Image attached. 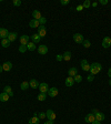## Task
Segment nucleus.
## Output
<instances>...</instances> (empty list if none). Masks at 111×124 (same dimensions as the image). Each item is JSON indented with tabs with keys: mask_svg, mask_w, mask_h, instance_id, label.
I'll return each mask as SVG.
<instances>
[{
	"mask_svg": "<svg viewBox=\"0 0 111 124\" xmlns=\"http://www.w3.org/2000/svg\"><path fill=\"white\" fill-rule=\"evenodd\" d=\"M101 70H102V66H101L99 62H93V63L90 64V72H91L92 75L98 74Z\"/></svg>",
	"mask_w": 111,
	"mask_h": 124,
	"instance_id": "f257e3e1",
	"label": "nucleus"
},
{
	"mask_svg": "<svg viewBox=\"0 0 111 124\" xmlns=\"http://www.w3.org/2000/svg\"><path fill=\"white\" fill-rule=\"evenodd\" d=\"M73 41L76 43H82L85 40H83V36H82L81 33H74L73 34Z\"/></svg>",
	"mask_w": 111,
	"mask_h": 124,
	"instance_id": "f03ea898",
	"label": "nucleus"
},
{
	"mask_svg": "<svg viewBox=\"0 0 111 124\" xmlns=\"http://www.w3.org/2000/svg\"><path fill=\"white\" fill-rule=\"evenodd\" d=\"M58 94H59V90L56 87L55 88H50V89H49V91H48V95H49V96H51V98H56Z\"/></svg>",
	"mask_w": 111,
	"mask_h": 124,
	"instance_id": "7ed1b4c3",
	"label": "nucleus"
},
{
	"mask_svg": "<svg viewBox=\"0 0 111 124\" xmlns=\"http://www.w3.org/2000/svg\"><path fill=\"white\" fill-rule=\"evenodd\" d=\"M39 90H40V93H48L49 87H48V84L46 82H42V83L39 84Z\"/></svg>",
	"mask_w": 111,
	"mask_h": 124,
	"instance_id": "20e7f679",
	"label": "nucleus"
},
{
	"mask_svg": "<svg viewBox=\"0 0 111 124\" xmlns=\"http://www.w3.org/2000/svg\"><path fill=\"white\" fill-rule=\"evenodd\" d=\"M110 45H111V38L104 37L103 38V41H102V47L104 48V49H108V48H110Z\"/></svg>",
	"mask_w": 111,
	"mask_h": 124,
	"instance_id": "39448f33",
	"label": "nucleus"
},
{
	"mask_svg": "<svg viewBox=\"0 0 111 124\" xmlns=\"http://www.w3.org/2000/svg\"><path fill=\"white\" fill-rule=\"evenodd\" d=\"M38 34L40 36V38H43L47 36V30H46L45 26H40L39 28H38Z\"/></svg>",
	"mask_w": 111,
	"mask_h": 124,
	"instance_id": "423d86ee",
	"label": "nucleus"
},
{
	"mask_svg": "<svg viewBox=\"0 0 111 124\" xmlns=\"http://www.w3.org/2000/svg\"><path fill=\"white\" fill-rule=\"evenodd\" d=\"M9 36V31L5 28H0V39H7Z\"/></svg>",
	"mask_w": 111,
	"mask_h": 124,
	"instance_id": "0eeeda50",
	"label": "nucleus"
},
{
	"mask_svg": "<svg viewBox=\"0 0 111 124\" xmlns=\"http://www.w3.org/2000/svg\"><path fill=\"white\" fill-rule=\"evenodd\" d=\"M38 52L40 53V54H47L48 53V47L45 44H40L39 47H38Z\"/></svg>",
	"mask_w": 111,
	"mask_h": 124,
	"instance_id": "6e6552de",
	"label": "nucleus"
},
{
	"mask_svg": "<svg viewBox=\"0 0 111 124\" xmlns=\"http://www.w3.org/2000/svg\"><path fill=\"white\" fill-rule=\"evenodd\" d=\"M46 115H47V119L50 120V121H55L56 120V113L52 110H48V111L46 112Z\"/></svg>",
	"mask_w": 111,
	"mask_h": 124,
	"instance_id": "1a4fd4ad",
	"label": "nucleus"
},
{
	"mask_svg": "<svg viewBox=\"0 0 111 124\" xmlns=\"http://www.w3.org/2000/svg\"><path fill=\"white\" fill-rule=\"evenodd\" d=\"M28 43H29V36H26V34L21 36V37H20V44L27 45Z\"/></svg>",
	"mask_w": 111,
	"mask_h": 124,
	"instance_id": "9d476101",
	"label": "nucleus"
},
{
	"mask_svg": "<svg viewBox=\"0 0 111 124\" xmlns=\"http://www.w3.org/2000/svg\"><path fill=\"white\" fill-rule=\"evenodd\" d=\"M37 115H38L37 113H34V114H33V116H32L31 119H29V124H39L40 119L38 117Z\"/></svg>",
	"mask_w": 111,
	"mask_h": 124,
	"instance_id": "9b49d317",
	"label": "nucleus"
},
{
	"mask_svg": "<svg viewBox=\"0 0 111 124\" xmlns=\"http://www.w3.org/2000/svg\"><path fill=\"white\" fill-rule=\"evenodd\" d=\"M2 69H3V71H10L11 69H12V63H11L10 61H7V62H5L2 64Z\"/></svg>",
	"mask_w": 111,
	"mask_h": 124,
	"instance_id": "f8f14e48",
	"label": "nucleus"
},
{
	"mask_svg": "<svg viewBox=\"0 0 111 124\" xmlns=\"http://www.w3.org/2000/svg\"><path fill=\"white\" fill-rule=\"evenodd\" d=\"M86 122H87V123H92L93 121H95V114H92V113H89L88 114V115H86Z\"/></svg>",
	"mask_w": 111,
	"mask_h": 124,
	"instance_id": "ddd939ff",
	"label": "nucleus"
},
{
	"mask_svg": "<svg viewBox=\"0 0 111 124\" xmlns=\"http://www.w3.org/2000/svg\"><path fill=\"white\" fill-rule=\"evenodd\" d=\"M74 83V79L72 77H68L66 80H64V84H66V87H72Z\"/></svg>",
	"mask_w": 111,
	"mask_h": 124,
	"instance_id": "4468645a",
	"label": "nucleus"
},
{
	"mask_svg": "<svg viewBox=\"0 0 111 124\" xmlns=\"http://www.w3.org/2000/svg\"><path fill=\"white\" fill-rule=\"evenodd\" d=\"M3 92L7 93L10 98H12L13 96V91H12V89H11V87H9V85H6L5 89H3Z\"/></svg>",
	"mask_w": 111,
	"mask_h": 124,
	"instance_id": "2eb2a0df",
	"label": "nucleus"
},
{
	"mask_svg": "<svg viewBox=\"0 0 111 124\" xmlns=\"http://www.w3.org/2000/svg\"><path fill=\"white\" fill-rule=\"evenodd\" d=\"M17 37H18L17 32H9V36H8V38H7V39H8L10 42H13V41L17 39Z\"/></svg>",
	"mask_w": 111,
	"mask_h": 124,
	"instance_id": "dca6fc26",
	"label": "nucleus"
},
{
	"mask_svg": "<svg viewBox=\"0 0 111 124\" xmlns=\"http://www.w3.org/2000/svg\"><path fill=\"white\" fill-rule=\"evenodd\" d=\"M68 73H69V77L74 78V77H76V75L78 74L77 68H70V69H69V71H68Z\"/></svg>",
	"mask_w": 111,
	"mask_h": 124,
	"instance_id": "f3484780",
	"label": "nucleus"
},
{
	"mask_svg": "<svg viewBox=\"0 0 111 124\" xmlns=\"http://www.w3.org/2000/svg\"><path fill=\"white\" fill-rule=\"evenodd\" d=\"M9 98H10V96H9V95L7 94L6 92H1V93H0V101H1V102H7V101L9 100Z\"/></svg>",
	"mask_w": 111,
	"mask_h": 124,
	"instance_id": "a211bd4d",
	"label": "nucleus"
},
{
	"mask_svg": "<svg viewBox=\"0 0 111 124\" xmlns=\"http://www.w3.org/2000/svg\"><path fill=\"white\" fill-rule=\"evenodd\" d=\"M29 84H30V87H31L32 89H37V88H39L40 83H38V81L36 79H31L29 81Z\"/></svg>",
	"mask_w": 111,
	"mask_h": 124,
	"instance_id": "6ab92c4d",
	"label": "nucleus"
},
{
	"mask_svg": "<svg viewBox=\"0 0 111 124\" xmlns=\"http://www.w3.org/2000/svg\"><path fill=\"white\" fill-rule=\"evenodd\" d=\"M29 26L31 28H39L40 23H39V20H36V19H32L31 21L29 22Z\"/></svg>",
	"mask_w": 111,
	"mask_h": 124,
	"instance_id": "aec40b11",
	"label": "nucleus"
},
{
	"mask_svg": "<svg viewBox=\"0 0 111 124\" xmlns=\"http://www.w3.org/2000/svg\"><path fill=\"white\" fill-rule=\"evenodd\" d=\"M31 40H32V42L33 43H39L40 40H41V38H40V36L38 33H34V34L31 36Z\"/></svg>",
	"mask_w": 111,
	"mask_h": 124,
	"instance_id": "412c9836",
	"label": "nucleus"
},
{
	"mask_svg": "<svg viewBox=\"0 0 111 124\" xmlns=\"http://www.w3.org/2000/svg\"><path fill=\"white\" fill-rule=\"evenodd\" d=\"M71 52H70V51H66V52L63 53V54H62V58H63V60L64 61H70L71 60Z\"/></svg>",
	"mask_w": 111,
	"mask_h": 124,
	"instance_id": "4be33fe9",
	"label": "nucleus"
},
{
	"mask_svg": "<svg viewBox=\"0 0 111 124\" xmlns=\"http://www.w3.org/2000/svg\"><path fill=\"white\" fill-rule=\"evenodd\" d=\"M32 17H33V19H36V20H39L42 16H41V12H40L39 10H33L32 11Z\"/></svg>",
	"mask_w": 111,
	"mask_h": 124,
	"instance_id": "5701e85b",
	"label": "nucleus"
},
{
	"mask_svg": "<svg viewBox=\"0 0 111 124\" xmlns=\"http://www.w3.org/2000/svg\"><path fill=\"white\" fill-rule=\"evenodd\" d=\"M95 116V120H97V121H100V122L106 119V115H104L103 113H101V112H98Z\"/></svg>",
	"mask_w": 111,
	"mask_h": 124,
	"instance_id": "b1692460",
	"label": "nucleus"
},
{
	"mask_svg": "<svg viewBox=\"0 0 111 124\" xmlns=\"http://www.w3.org/2000/svg\"><path fill=\"white\" fill-rule=\"evenodd\" d=\"M29 87H30L29 82L24 81L21 83V85H20V89H21V90H24V91H26V90H28V89H29Z\"/></svg>",
	"mask_w": 111,
	"mask_h": 124,
	"instance_id": "393cba45",
	"label": "nucleus"
},
{
	"mask_svg": "<svg viewBox=\"0 0 111 124\" xmlns=\"http://www.w3.org/2000/svg\"><path fill=\"white\" fill-rule=\"evenodd\" d=\"M27 50L34 51V50H36V43H33L32 41H31V42H29L28 44H27Z\"/></svg>",
	"mask_w": 111,
	"mask_h": 124,
	"instance_id": "a878e982",
	"label": "nucleus"
},
{
	"mask_svg": "<svg viewBox=\"0 0 111 124\" xmlns=\"http://www.w3.org/2000/svg\"><path fill=\"white\" fill-rule=\"evenodd\" d=\"M10 41H9L8 39H2L1 40V45H2L3 48H8L9 45H10Z\"/></svg>",
	"mask_w": 111,
	"mask_h": 124,
	"instance_id": "bb28decb",
	"label": "nucleus"
},
{
	"mask_svg": "<svg viewBox=\"0 0 111 124\" xmlns=\"http://www.w3.org/2000/svg\"><path fill=\"white\" fill-rule=\"evenodd\" d=\"M46 99H47V93H40L39 95H38V101H45Z\"/></svg>",
	"mask_w": 111,
	"mask_h": 124,
	"instance_id": "cd10ccee",
	"label": "nucleus"
},
{
	"mask_svg": "<svg viewBox=\"0 0 111 124\" xmlns=\"http://www.w3.org/2000/svg\"><path fill=\"white\" fill-rule=\"evenodd\" d=\"M82 6H83V8H90L91 7V2H90V0H86L85 2L82 3Z\"/></svg>",
	"mask_w": 111,
	"mask_h": 124,
	"instance_id": "c85d7f7f",
	"label": "nucleus"
},
{
	"mask_svg": "<svg viewBox=\"0 0 111 124\" xmlns=\"http://www.w3.org/2000/svg\"><path fill=\"white\" fill-rule=\"evenodd\" d=\"M19 51L21 53H24L26 51H28L27 50V45H24V44H20V47H19Z\"/></svg>",
	"mask_w": 111,
	"mask_h": 124,
	"instance_id": "c756f323",
	"label": "nucleus"
},
{
	"mask_svg": "<svg viewBox=\"0 0 111 124\" xmlns=\"http://www.w3.org/2000/svg\"><path fill=\"white\" fill-rule=\"evenodd\" d=\"M73 79H74V82H77V83H80V82L82 81V77L81 75H79V74H77Z\"/></svg>",
	"mask_w": 111,
	"mask_h": 124,
	"instance_id": "7c9ffc66",
	"label": "nucleus"
},
{
	"mask_svg": "<svg viewBox=\"0 0 111 124\" xmlns=\"http://www.w3.org/2000/svg\"><path fill=\"white\" fill-rule=\"evenodd\" d=\"M46 22H47V19H46L45 17H41V18L39 19V23H40V26H45Z\"/></svg>",
	"mask_w": 111,
	"mask_h": 124,
	"instance_id": "2f4dec72",
	"label": "nucleus"
},
{
	"mask_svg": "<svg viewBox=\"0 0 111 124\" xmlns=\"http://www.w3.org/2000/svg\"><path fill=\"white\" fill-rule=\"evenodd\" d=\"M82 45L85 48H90V45H91V43H90L89 40H85L83 42H82Z\"/></svg>",
	"mask_w": 111,
	"mask_h": 124,
	"instance_id": "473e14b6",
	"label": "nucleus"
},
{
	"mask_svg": "<svg viewBox=\"0 0 111 124\" xmlns=\"http://www.w3.org/2000/svg\"><path fill=\"white\" fill-rule=\"evenodd\" d=\"M81 68L83 71H90V64L89 63L85 64V66H81Z\"/></svg>",
	"mask_w": 111,
	"mask_h": 124,
	"instance_id": "72a5a7b5",
	"label": "nucleus"
},
{
	"mask_svg": "<svg viewBox=\"0 0 111 124\" xmlns=\"http://www.w3.org/2000/svg\"><path fill=\"white\" fill-rule=\"evenodd\" d=\"M13 6H16V7H19V6H21V0H13L12 1Z\"/></svg>",
	"mask_w": 111,
	"mask_h": 124,
	"instance_id": "f704fd0d",
	"label": "nucleus"
},
{
	"mask_svg": "<svg viewBox=\"0 0 111 124\" xmlns=\"http://www.w3.org/2000/svg\"><path fill=\"white\" fill-rule=\"evenodd\" d=\"M38 117H39V119H45V117H47V115H46L45 112H40V113L38 114Z\"/></svg>",
	"mask_w": 111,
	"mask_h": 124,
	"instance_id": "c9c22d12",
	"label": "nucleus"
},
{
	"mask_svg": "<svg viewBox=\"0 0 111 124\" xmlns=\"http://www.w3.org/2000/svg\"><path fill=\"white\" fill-rule=\"evenodd\" d=\"M87 80H88V81H89V82H92L93 80H95V78H93V75H92V74H89V75H88V77H87Z\"/></svg>",
	"mask_w": 111,
	"mask_h": 124,
	"instance_id": "e433bc0d",
	"label": "nucleus"
},
{
	"mask_svg": "<svg viewBox=\"0 0 111 124\" xmlns=\"http://www.w3.org/2000/svg\"><path fill=\"white\" fill-rule=\"evenodd\" d=\"M69 2H70V1H69V0H61L60 1V3L62 6H66V5H69Z\"/></svg>",
	"mask_w": 111,
	"mask_h": 124,
	"instance_id": "4c0bfd02",
	"label": "nucleus"
},
{
	"mask_svg": "<svg viewBox=\"0 0 111 124\" xmlns=\"http://www.w3.org/2000/svg\"><path fill=\"white\" fill-rule=\"evenodd\" d=\"M83 9H85V8H83V6H82V5H79V6H77L76 10H77V11H82Z\"/></svg>",
	"mask_w": 111,
	"mask_h": 124,
	"instance_id": "58836bf2",
	"label": "nucleus"
},
{
	"mask_svg": "<svg viewBox=\"0 0 111 124\" xmlns=\"http://www.w3.org/2000/svg\"><path fill=\"white\" fill-rule=\"evenodd\" d=\"M56 58H57V61H59V62L63 60V58H62V54H58V56L56 57Z\"/></svg>",
	"mask_w": 111,
	"mask_h": 124,
	"instance_id": "ea45409f",
	"label": "nucleus"
},
{
	"mask_svg": "<svg viewBox=\"0 0 111 124\" xmlns=\"http://www.w3.org/2000/svg\"><path fill=\"white\" fill-rule=\"evenodd\" d=\"M87 63H89L86 59H83V60H81V62H80V66H85V64H87Z\"/></svg>",
	"mask_w": 111,
	"mask_h": 124,
	"instance_id": "a19ab883",
	"label": "nucleus"
},
{
	"mask_svg": "<svg viewBox=\"0 0 111 124\" xmlns=\"http://www.w3.org/2000/svg\"><path fill=\"white\" fill-rule=\"evenodd\" d=\"M99 2H100V5H107V3H108V0H100Z\"/></svg>",
	"mask_w": 111,
	"mask_h": 124,
	"instance_id": "79ce46f5",
	"label": "nucleus"
},
{
	"mask_svg": "<svg viewBox=\"0 0 111 124\" xmlns=\"http://www.w3.org/2000/svg\"><path fill=\"white\" fill-rule=\"evenodd\" d=\"M98 110H97V109H93V110H92V112H91V113H92V114H95H95H97V113H98Z\"/></svg>",
	"mask_w": 111,
	"mask_h": 124,
	"instance_id": "37998d69",
	"label": "nucleus"
},
{
	"mask_svg": "<svg viewBox=\"0 0 111 124\" xmlns=\"http://www.w3.org/2000/svg\"><path fill=\"white\" fill-rule=\"evenodd\" d=\"M45 124H53V121H50V120H48V121L45 122Z\"/></svg>",
	"mask_w": 111,
	"mask_h": 124,
	"instance_id": "c03bdc74",
	"label": "nucleus"
},
{
	"mask_svg": "<svg viewBox=\"0 0 111 124\" xmlns=\"http://www.w3.org/2000/svg\"><path fill=\"white\" fill-rule=\"evenodd\" d=\"M100 123H101L100 121H97V120H95V121H93V122H92V123H91V124H100Z\"/></svg>",
	"mask_w": 111,
	"mask_h": 124,
	"instance_id": "a18cd8bd",
	"label": "nucleus"
},
{
	"mask_svg": "<svg viewBox=\"0 0 111 124\" xmlns=\"http://www.w3.org/2000/svg\"><path fill=\"white\" fill-rule=\"evenodd\" d=\"M108 75H109V78H110V79H111V68L108 70Z\"/></svg>",
	"mask_w": 111,
	"mask_h": 124,
	"instance_id": "49530a36",
	"label": "nucleus"
},
{
	"mask_svg": "<svg viewBox=\"0 0 111 124\" xmlns=\"http://www.w3.org/2000/svg\"><path fill=\"white\" fill-rule=\"evenodd\" d=\"M97 6H98V2H93L92 3V7H97Z\"/></svg>",
	"mask_w": 111,
	"mask_h": 124,
	"instance_id": "de8ad7c7",
	"label": "nucleus"
},
{
	"mask_svg": "<svg viewBox=\"0 0 111 124\" xmlns=\"http://www.w3.org/2000/svg\"><path fill=\"white\" fill-rule=\"evenodd\" d=\"M3 71V69H2V66H0V73Z\"/></svg>",
	"mask_w": 111,
	"mask_h": 124,
	"instance_id": "09e8293b",
	"label": "nucleus"
},
{
	"mask_svg": "<svg viewBox=\"0 0 111 124\" xmlns=\"http://www.w3.org/2000/svg\"><path fill=\"white\" fill-rule=\"evenodd\" d=\"M109 84H110V85H111V79H110V80H109Z\"/></svg>",
	"mask_w": 111,
	"mask_h": 124,
	"instance_id": "8fccbe9b",
	"label": "nucleus"
}]
</instances>
